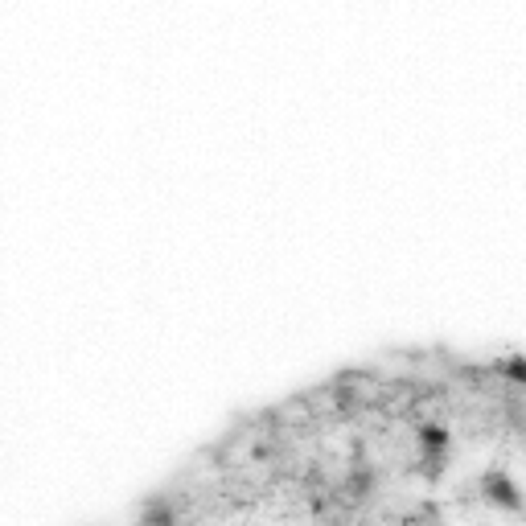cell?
I'll list each match as a JSON object with an SVG mask.
<instances>
[{
	"instance_id": "1",
	"label": "cell",
	"mask_w": 526,
	"mask_h": 526,
	"mask_svg": "<svg viewBox=\"0 0 526 526\" xmlns=\"http://www.w3.org/2000/svg\"><path fill=\"white\" fill-rule=\"evenodd\" d=\"M477 494L490 502L494 510H510V514H522V510H526V502H522V494H518V485H514L502 469H485V473H481V485H477Z\"/></svg>"
},
{
	"instance_id": "2",
	"label": "cell",
	"mask_w": 526,
	"mask_h": 526,
	"mask_svg": "<svg viewBox=\"0 0 526 526\" xmlns=\"http://www.w3.org/2000/svg\"><path fill=\"white\" fill-rule=\"evenodd\" d=\"M140 522H144V526H165V522H177V510L165 506V502H153V506L140 514Z\"/></svg>"
}]
</instances>
